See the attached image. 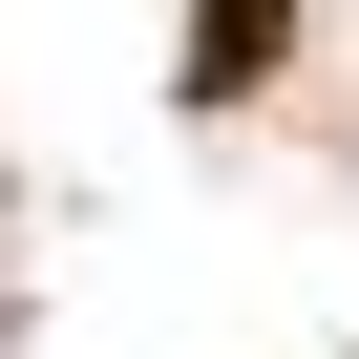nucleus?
<instances>
[{
    "label": "nucleus",
    "instance_id": "1",
    "mask_svg": "<svg viewBox=\"0 0 359 359\" xmlns=\"http://www.w3.org/2000/svg\"><path fill=\"white\" fill-rule=\"evenodd\" d=\"M233 85H275V0H191V106H233Z\"/></svg>",
    "mask_w": 359,
    "mask_h": 359
}]
</instances>
